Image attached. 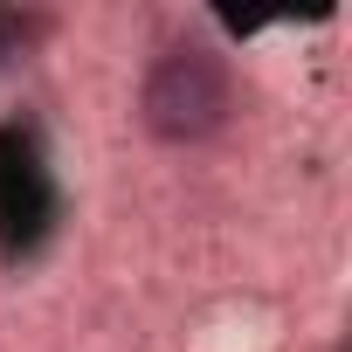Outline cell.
<instances>
[{"label": "cell", "instance_id": "cell-1", "mask_svg": "<svg viewBox=\"0 0 352 352\" xmlns=\"http://www.w3.org/2000/svg\"><path fill=\"white\" fill-rule=\"evenodd\" d=\"M228 111H235V83H228V63L208 49H166L138 83V118L166 145L214 138L228 124Z\"/></svg>", "mask_w": 352, "mask_h": 352}]
</instances>
